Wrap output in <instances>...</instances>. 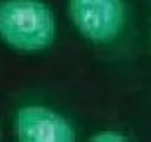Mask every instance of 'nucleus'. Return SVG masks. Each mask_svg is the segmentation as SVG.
Instances as JSON below:
<instances>
[{
	"instance_id": "f257e3e1",
	"label": "nucleus",
	"mask_w": 151,
	"mask_h": 142,
	"mask_svg": "<svg viewBox=\"0 0 151 142\" xmlns=\"http://www.w3.org/2000/svg\"><path fill=\"white\" fill-rule=\"evenodd\" d=\"M0 34L16 50H45L55 37L53 13L41 0H6L0 7Z\"/></svg>"
},
{
	"instance_id": "f03ea898",
	"label": "nucleus",
	"mask_w": 151,
	"mask_h": 142,
	"mask_svg": "<svg viewBox=\"0 0 151 142\" xmlns=\"http://www.w3.org/2000/svg\"><path fill=\"white\" fill-rule=\"evenodd\" d=\"M69 16L86 39L103 44L121 34L126 7L124 0H69Z\"/></svg>"
},
{
	"instance_id": "7ed1b4c3",
	"label": "nucleus",
	"mask_w": 151,
	"mask_h": 142,
	"mask_svg": "<svg viewBox=\"0 0 151 142\" xmlns=\"http://www.w3.org/2000/svg\"><path fill=\"white\" fill-rule=\"evenodd\" d=\"M16 137L22 142H73L75 128L59 112L29 105L18 110L14 119Z\"/></svg>"
},
{
	"instance_id": "20e7f679",
	"label": "nucleus",
	"mask_w": 151,
	"mask_h": 142,
	"mask_svg": "<svg viewBox=\"0 0 151 142\" xmlns=\"http://www.w3.org/2000/svg\"><path fill=\"white\" fill-rule=\"evenodd\" d=\"M91 140H94V142H123V140H128V137L123 133H117V131H100V133L93 135Z\"/></svg>"
}]
</instances>
